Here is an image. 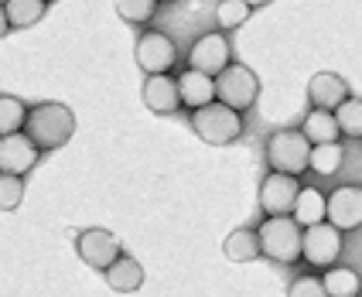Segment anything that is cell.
Wrapping results in <instances>:
<instances>
[{
	"label": "cell",
	"instance_id": "18",
	"mask_svg": "<svg viewBox=\"0 0 362 297\" xmlns=\"http://www.w3.org/2000/svg\"><path fill=\"white\" fill-rule=\"evenodd\" d=\"M301 134L311 147H318V144H339V123H335V113L311 110V113L304 117Z\"/></svg>",
	"mask_w": 362,
	"mask_h": 297
},
{
	"label": "cell",
	"instance_id": "11",
	"mask_svg": "<svg viewBox=\"0 0 362 297\" xmlns=\"http://www.w3.org/2000/svg\"><path fill=\"white\" fill-rule=\"evenodd\" d=\"M325 202H328L325 219H328V226H335L339 233H342V229H359L362 226V188L359 185H342V188H335Z\"/></svg>",
	"mask_w": 362,
	"mask_h": 297
},
{
	"label": "cell",
	"instance_id": "1",
	"mask_svg": "<svg viewBox=\"0 0 362 297\" xmlns=\"http://www.w3.org/2000/svg\"><path fill=\"white\" fill-rule=\"evenodd\" d=\"M24 134L38 151H55V147H65L69 137L76 134V117L62 103H41L35 110H28Z\"/></svg>",
	"mask_w": 362,
	"mask_h": 297
},
{
	"label": "cell",
	"instance_id": "19",
	"mask_svg": "<svg viewBox=\"0 0 362 297\" xmlns=\"http://www.w3.org/2000/svg\"><path fill=\"white\" fill-rule=\"evenodd\" d=\"M222 253L233 260V263H250V260H260V239L253 229H233L226 243H222Z\"/></svg>",
	"mask_w": 362,
	"mask_h": 297
},
{
	"label": "cell",
	"instance_id": "17",
	"mask_svg": "<svg viewBox=\"0 0 362 297\" xmlns=\"http://www.w3.org/2000/svg\"><path fill=\"white\" fill-rule=\"evenodd\" d=\"M325 212H328V202L318 188H301L298 192V202H294V212L291 219L301 226V229H311V226H318L325 222Z\"/></svg>",
	"mask_w": 362,
	"mask_h": 297
},
{
	"label": "cell",
	"instance_id": "10",
	"mask_svg": "<svg viewBox=\"0 0 362 297\" xmlns=\"http://www.w3.org/2000/svg\"><path fill=\"white\" fill-rule=\"evenodd\" d=\"M298 192H301L298 178L270 171L260 185V205H263V212H267V219L291 216V212H294V202H298Z\"/></svg>",
	"mask_w": 362,
	"mask_h": 297
},
{
	"label": "cell",
	"instance_id": "25",
	"mask_svg": "<svg viewBox=\"0 0 362 297\" xmlns=\"http://www.w3.org/2000/svg\"><path fill=\"white\" fill-rule=\"evenodd\" d=\"M253 14V4H246V0H219L216 4V18H219V28L226 31H233V28H240L243 21Z\"/></svg>",
	"mask_w": 362,
	"mask_h": 297
},
{
	"label": "cell",
	"instance_id": "12",
	"mask_svg": "<svg viewBox=\"0 0 362 297\" xmlns=\"http://www.w3.org/2000/svg\"><path fill=\"white\" fill-rule=\"evenodd\" d=\"M38 147L31 144V137L21 130L11 137H0V175H18L24 178L35 164H38Z\"/></svg>",
	"mask_w": 362,
	"mask_h": 297
},
{
	"label": "cell",
	"instance_id": "7",
	"mask_svg": "<svg viewBox=\"0 0 362 297\" xmlns=\"http://www.w3.org/2000/svg\"><path fill=\"white\" fill-rule=\"evenodd\" d=\"M301 257L311 267H335V260L342 257V233L328 222H318L311 229H304L301 236Z\"/></svg>",
	"mask_w": 362,
	"mask_h": 297
},
{
	"label": "cell",
	"instance_id": "21",
	"mask_svg": "<svg viewBox=\"0 0 362 297\" xmlns=\"http://www.w3.org/2000/svg\"><path fill=\"white\" fill-rule=\"evenodd\" d=\"M48 11V0H4V14L11 28H31Z\"/></svg>",
	"mask_w": 362,
	"mask_h": 297
},
{
	"label": "cell",
	"instance_id": "4",
	"mask_svg": "<svg viewBox=\"0 0 362 297\" xmlns=\"http://www.w3.org/2000/svg\"><path fill=\"white\" fill-rule=\"evenodd\" d=\"M308 158H311V144L304 140L301 130H277L267 140V161L277 175H291V178L304 175Z\"/></svg>",
	"mask_w": 362,
	"mask_h": 297
},
{
	"label": "cell",
	"instance_id": "20",
	"mask_svg": "<svg viewBox=\"0 0 362 297\" xmlns=\"http://www.w3.org/2000/svg\"><path fill=\"white\" fill-rule=\"evenodd\" d=\"M322 287L328 297H359L362 280H359V274L349 270V267H328L322 277Z\"/></svg>",
	"mask_w": 362,
	"mask_h": 297
},
{
	"label": "cell",
	"instance_id": "8",
	"mask_svg": "<svg viewBox=\"0 0 362 297\" xmlns=\"http://www.w3.org/2000/svg\"><path fill=\"white\" fill-rule=\"evenodd\" d=\"M188 69L209 76V79H219L222 72L229 69V41L222 38L219 31L202 35V38L192 45V52H188Z\"/></svg>",
	"mask_w": 362,
	"mask_h": 297
},
{
	"label": "cell",
	"instance_id": "15",
	"mask_svg": "<svg viewBox=\"0 0 362 297\" xmlns=\"http://www.w3.org/2000/svg\"><path fill=\"white\" fill-rule=\"evenodd\" d=\"M178 96H181V106L188 110H202L209 103H216V79L202 76V72H192L185 69L178 76Z\"/></svg>",
	"mask_w": 362,
	"mask_h": 297
},
{
	"label": "cell",
	"instance_id": "24",
	"mask_svg": "<svg viewBox=\"0 0 362 297\" xmlns=\"http://www.w3.org/2000/svg\"><path fill=\"white\" fill-rule=\"evenodd\" d=\"M335 123H339V134L345 137H362V99H345L342 106L335 110Z\"/></svg>",
	"mask_w": 362,
	"mask_h": 297
},
{
	"label": "cell",
	"instance_id": "14",
	"mask_svg": "<svg viewBox=\"0 0 362 297\" xmlns=\"http://www.w3.org/2000/svg\"><path fill=\"white\" fill-rule=\"evenodd\" d=\"M144 103H147L151 113H175L181 106L178 79H171V76H147V82H144Z\"/></svg>",
	"mask_w": 362,
	"mask_h": 297
},
{
	"label": "cell",
	"instance_id": "6",
	"mask_svg": "<svg viewBox=\"0 0 362 297\" xmlns=\"http://www.w3.org/2000/svg\"><path fill=\"white\" fill-rule=\"evenodd\" d=\"M76 253L82 257V263H89L93 270L106 274L123 257V246L110 229H82L79 239H76Z\"/></svg>",
	"mask_w": 362,
	"mask_h": 297
},
{
	"label": "cell",
	"instance_id": "29",
	"mask_svg": "<svg viewBox=\"0 0 362 297\" xmlns=\"http://www.w3.org/2000/svg\"><path fill=\"white\" fill-rule=\"evenodd\" d=\"M7 28H11V24H7V14H4V4H0V38L7 35Z\"/></svg>",
	"mask_w": 362,
	"mask_h": 297
},
{
	"label": "cell",
	"instance_id": "23",
	"mask_svg": "<svg viewBox=\"0 0 362 297\" xmlns=\"http://www.w3.org/2000/svg\"><path fill=\"white\" fill-rule=\"evenodd\" d=\"M28 123V106L18 96H0V137L21 134Z\"/></svg>",
	"mask_w": 362,
	"mask_h": 297
},
{
	"label": "cell",
	"instance_id": "16",
	"mask_svg": "<svg viewBox=\"0 0 362 297\" xmlns=\"http://www.w3.org/2000/svg\"><path fill=\"white\" fill-rule=\"evenodd\" d=\"M106 284L117 291V294H134V291H141L144 287V270H141V263L134 257H127L123 253L110 270H106Z\"/></svg>",
	"mask_w": 362,
	"mask_h": 297
},
{
	"label": "cell",
	"instance_id": "22",
	"mask_svg": "<svg viewBox=\"0 0 362 297\" xmlns=\"http://www.w3.org/2000/svg\"><path fill=\"white\" fill-rule=\"evenodd\" d=\"M342 161H345V147H342V144H318V147H311L308 168H311L315 175H339Z\"/></svg>",
	"mask_w": 362,
	"mask_h": 297
},
{
	"label": "cell",
	"instance_id": "26",
	"mask_svg": "<svg viewBox=\"0 0 362 297\" xmlns=\"http://www.w3.org/2000/svg\"><path fill=\"white\" fill-rule=\"evenodd\" d=\"M117 11H120V18L130 21V24H147V21L161 11V4H158V0H117Z\"/></svg>",
	"mask_w": 362,
	"mask_h": 297
},
{
	"label": "cell",
	"instance_id": "27",
	"mask_svg": "<svg viewBox=\"0 0 362 297\" xmlns=\"http://www.w3.org/2000/svg\"><path fill=\"white\" fill-rule=\"evenodd\" d=\"M24 198V178L18 175H0V212H14Z\"/></svg>",
	"mask_w": 362,
	"mask_h": 297
},
{
	"label": "cell",
	"instance_id": "5",
	"mask_svg": "<svg viewBox=\"0 0 362 297\" xmlns=\"http://www.w3.org/2000/svg\"><path fill=\"white\" fill-rule=\"evenodd\" d=\"M216 103L222 106H229L233 113H246L257 96H260V79H257V72L253 69H246V65H229L226 72H222L219 79H216Z\"/></svg>",
	"mask_w": 362,
	"mask_h": 297
},
{
	"label": "cell",
	"instance_id": "13",
	"mask_svg": "<svg viewBox=\"0 0 362 297\" xmlns=\"http://www.w3.org/2000/svg\"><path fill=\"white\" fill-rule=\"evenodd\" d=\"M308 96L315 103V110L335 113L349 99V82L342 76H335V72H318V76H311V82H308Z\"/></svg>",
	"mask_w": 362,
	"mask_h": 297
},
{
	"label": "cell",
	"instance_id": "9",
	"mask_svg": "<svg viewBox=\"0 0 362 297\" xmlns=\"http://www.w3.org/2000/svg\"><path fill=\"white\" fill-rule=\"evenodd\" d=\"M134 55H137V65L147 76H168V69L178 59V48H175V41L168 38L164 31H144L137 38Z\"/></svg>",
	"mask_w": 362,
	"mask_h": 297
},
{
	"label": "cell",
	"instance_id": "3",
	"mask_svg": "<svg viewBox=\"0 0 362 297\" xmlns=\"http://www.w3.org/2000/svg\"><path fill=\"white\" fill-rule=\"evenodd\" d=\"M192 127L212 147H226V144L243 137V117L233 113L229 106H222V103H209V106L195 110L192 113Z\"/></svg>",
	"mask_w": 362,
	"mask_h": 297
},
{
	"label": "cell",
	"instance_id": "28",
	"mask_svg": "<svg viewBox=\"0 0 362 297\" xmlns=\"http://www.w3.org/2000/svg\"><path fill=\"white\" fill-rule=\"evenodd\" d=\"M287 297H328V294H325V287L318 277H298L291 284Z\"/></svg>",
	"mask_w": 362,
	"mask_h": 297
},
{
	"label": "cell",
	"instance_id": "2",
	"mask_svg": "<svg viewBox=\"0 0 362 297\" xmlns=\"http://www.w3.org/2000/svg\"><path fill=\"white\" fill-rule=\"evenodd\" d=\"M301 226L291 216L263 219V226L257 229L260 257L277 260V263H294V260H301Z\"/></svg>",
	"mask_w": 362,
	"mask_h": 297
}]
</instances>
